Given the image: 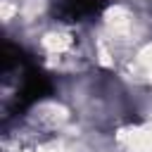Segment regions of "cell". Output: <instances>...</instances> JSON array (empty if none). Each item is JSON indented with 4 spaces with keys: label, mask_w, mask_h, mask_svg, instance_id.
<instances>
[{
    "label": "cell",
    "mask_w": 152,
    "mask_h": 152,
    "mask_svg": "<svg viewBox=\"0 0 152 152\" xmlns=\"http://www.w3.org/2000/svg\"><path fill=\"white\" fill-rule=\"evenodd\" d=\"M52 93V83L48 78V74L43 69H38L33 62H26L21 69V78H19V88L12 97V102L7 104V114H17L28 109L33 102L48 97Z\"/></svg>",
    "instance_id": "6da1fadb"
},
{
    "label": "cell",
    "mask_w": 152,
    "mask_h": 152,
    "mask_svg": "<svg viewBox=\"0 0 152 152\" xmlns=\"http://www.w3.org/2000/svg\"><path fill=\"white\" fill-rule=\"evenodd\" d=\"M107 5H109V0H55L52 14L59 21L76 24V21H86V19L102 14L107 10Z\"/></svg>",
    "instance_id": "7a4b0ae2"
}]
</instances>
